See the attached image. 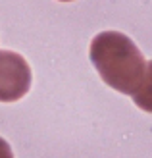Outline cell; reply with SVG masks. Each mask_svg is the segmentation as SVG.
I'll use <instances>...</instances> for the list:
<instances>
[{
  "instance_id": "obj_1",
  "label": "cell",
  "mask_w": 152,
  "mask_h": 158,
  "mask_svg": "<svg viewBox=\"0 0 152 158\" xmlns=\"http://www.w3.org/2000/svg\"><path fill=\"white\" fill-rule=\"evenodd\" d=\"M89 56L108 87L131 97L139 91L146 73V60L127 35L102 31L92 39Z\"/></svg>"
},
{
  "instance_id": "obj_2",
  "label": "cell",
  "mask_w": 152,
  "mask_h": 158,
  "mask_svg": "<svg viewBox=\"0 0 152 158\" xmlns=\"http://www.w3.org/2000/svg\"><path fill=\"white\" fill-rule=\"evenodd\" d=\"M31 89V68L25 58L0 50V102H15Z\"/></svg>"
},
{
  "instance_id": "obj_3",
  "label": "cell",
  "mask_w": 152,
  "mask_h": 158,
  "mask_svg": "<svg viewBox=\"0 0 152 158\" xmlns=\"http://www.w3.org/2000/svg\"><path fill=\"white\" fill-rule=\"evenodd\" d=\"M131 98L141 110L152 114V60L146 64V73H145V79H142L139 91L135 93Z\"/></svg>"
},
{
  "instance_id": "obj_4",
  "label": "cell",
  "mask_w": 152,
  "mask_h": 158,
  "mask_svg": "<svg viewBox=\"0 0 152 158\" xmlns=\"http://www.w3.org/2000/svg\"><path fill=\"white\" fill-rule=\"evenodd\" d=\"M0 158H14L10 145H8V143H6V141H4L2 137H0Z\"/></svg>"
},
{
  "instance_id": "obj_5",
  "label": "cell",
  "mask_w": 152,
  "mask_h": 158,
  "mask_svg": "<svg viewBox=\"0 0 152 158\" xmlns=\"http://www.w3.org/2000/svg\"><path fill=\"white\" fill-rule=\"evenodd\" d=\"M60 2H73V0H60Z\"/></svg>"
}]
</instances>
